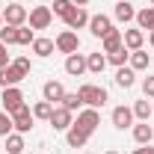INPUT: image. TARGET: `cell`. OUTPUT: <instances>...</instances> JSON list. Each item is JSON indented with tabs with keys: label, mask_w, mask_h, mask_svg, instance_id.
<instances>
[{
	"label": "cell",
	"mask_w": 154,
	"mask_h": 154,
	"mask_svg": "<svg viewBox=\"0 0 154 154\" xmlns=\"http://www.w3.org/2000/svg\"><path fill=\"white\" fill-rule=\"evenodd\" d=\"M77 98L86 104V107H92V110H98V107H104L107 101H110V95H107V89L104 86H92V83H83L80 89H77Z\"/></svg>",
	"instance_id": "1"
},
{
	"label": "cell",
	"mask_w": 154,
	"mask_h": 154,
	"mask_svg": "<svg viewBox=\"0 0 154 154\" xmlns=\"http://www.w3.org/2000/svg\"><path fill=\"white\" fill-rule=\"evenodd\" d=\"M0 101H3V110L12 116V113H18L21 107H24V92H21L18 86H6V89H3V98H0Z\"/></svg>",
	"instance_id": "2"
},
{
	"label": "cell",
	"mask_w": 154,
	"mask_h": 154,
	"mask_svg": "<svg viewBox=\"0 0 154 154\" xmlns=\"http://www.w3.org/2000/svg\"><path fill=\"white\" fill-rule=\"evenodd\" d=\"M98 125H101V116H98V110H92V107H89V110H83V113H77V122H74V128H80V131H83V134H95L98 131Z\"/></svg>",
	"instance_id": "3"
},
{
	"label": "cell",
	"mask_w": 154,
	"mask_h": 154,
	"mask_svg": "<svg viewBox=\"0 0 154 154\" xmlns=\"http://www.w3.org/2000/svg\"><path fill=\"white\" fill-rule=\"evenodd\" d=\"M30 18V12L21 6V3H9L6 9H3V24H12V27H24Z\"/></svg>",
	"instance_id": "4"
},
{
	"label": "cell",
	"mask_w": 154,
	"mask_h": 154,
	"mask_svg": "<svg viewBox=\"0 0 154 154\" xmlns=\"http://www.w3.org/2000/svg\"><path fill=\"white\" fill-rule=\"evenodd\" d=\"M54 42H57V51H59V54H68V57L77 54V48H80V38H77L74 30H62Z\"/></svg>",
	"instance_id": "5"
},
{
	"label": "cell",
	"mask_w": 154,
	"mask_h": 154,
	"mask_svg": "<svg viewBox=\"0 0 154 154\" xmlns=\"http://www.w3.org/2000/svg\"><path fill=\"white\" fill-rule=\"evenodd\" d=\"M33 122H36V116H33V110L24 104L18 113H12V125H15V131L18 134H30L33 131Z\"/></svg>",
	"instance_id": "6"
},
{
	"label": "cell",
	"mask_w": 154,
	"mask_h": 154,
	"mask_svg": "<svg viewBox=\"0 0 154 154\" xmlns=\"http://www.w3.org/2000/svg\"><path fill=\"white\" fill-rule=\"evenodd\" d=\"M51 128L54 131H68L71 125H74V113L71 110H65V107H54V113H51Z\"/></svg>",
	"instance_id": "7"
},
{
	"label": "cell",
	"mask_w": 154,
	"mask_h": 154,
	"mask_svg": "<svg viewBox=\"0 0 154 154\" xmlns=\"http://www.w3.org/2000/svg\"><path fill=\"white\" fill-rule=\"evenodd\" d=\"M30 27L33 30H48L51 27V21H54V12H51V6H36L33 12H30Z\"/></svg>",
	"instance_id": "8"
},
{
	"label": "cell",
	"mask_w": 154,
	"mask_h": 154,
	"mask_svg": "<svg viewBox=\"0 0 154 154\" xmlns=\"http://www.w3.org/2000/svg\"><path fill=\"white\" fill-rule=\"evenodd\" d=\"M62 21L68 30H83V27H89V12H86V6H74Z\"/></svg>",
	"instance_id": "9"
},
{
	"label": "cell",
	"mask_w": 154,
	"mask_h": 154,
	"mask_svg": "<svg viewBox=\"0 0 154 154\" xmlns=\"http://www.w3.org/2000/svg\"><path fill=\"white\" fill-rule=\"evenodd\" d=\"M42 98L51 101V104H62V98H65V86H62L59 80H48V83L42 86Z\"/></svg>",
	"instance_id": "10"
},
{
	"label": "cell",
	"mask_w": 154,
	"mask_h": 154,
	"mask_svg": "<svg viewBox=\"0 0 154 154\" xmlns=\"http://www.w3.org/2000/svg\"><path fill=\"white\" fill-rule=\"evenodd\" d=\"M110 30H113V21L107 18V15H92V18H89V33H92V36L104 38Z\"/></svg>",
	"instance_id": "11"
},
{
	"label": "cell",
	"mask_w": 154,
	"mask_h": 154,
	"mask_svg": "<svg viewBox=\"0 0 154 154\" xmlns=\"http://www.w3.org/2000/svg\"><path fill=\"white\" fill-rule=\"evenodd\" d=\"M101 42H104V54H116V51H119V48H125V33H122V30H110V33H107V36L101 38Z\"/></svg>",
	"instance_id": "12"
},
{
	"label": "cell",
	"mask_w": 154,
	"mask_h": 154,
	"mask_svg": "<svg viewBox=\"0 0 154 154\" xmlns=\"http://www.w3.org/2000/svg\"><path fill=\"white\" fill-rule=\"evenodd\" d=\"M113 15H116V21H119V24H128V21L136 18V9H134V3L119 0V3H116V9H113Z\"/></svg>",
	"instance_id": "13"
},
{
	"label": "cell",
	"mask_w": 154,
	"mask_h": 154,
	"mask_svg": "<svg viewBox=\"0 0 154 154\" xmlns=\"http://www.w3.org/2000/svg\"><path fill=\"white\" fill-rule=\"evenodd\" d=\"M113 125L119 131L131 128V125H134V110H131V107H116L113 110Z\"/></svg>",
	"instance_id": "14"
},
{
	"label": "cell",
	"mask_w": 154,
	"mask_h": 154,
	"mask_svg": "<svg viewBox=\"0 0 154 154\" xmlns=\"http://www.w3.org/2000/svg\"><path fill=\"white\" fill-rule=\"evenodd\" d=\"M21 80H24V74H21L12 62H9L6 68H0V86H3V89H6V86H18Z\"/></svg>",
	"instance_id": "15"
},
{
	"label": "cell",
	"mask_w": 154,
	"mask_h": 154,
	"mask_svg": "<svg viewBox=\"0 0 154 154\" xmlns=\"http://www.w3.org/2000/svg\"><path fill=\"white\" fill-rule=\"evenodd\" d=\"M136 83V71L131 65H122V68H116V86H122V89H131Z\"/></svg>",
	"instance_id": "16"
},
{
	"label": "cell",
	"mask_w": 154,
	"mask_h": 154,
	"mask_svg": "<svg viewBox=\"0 0 154 154\" xmlns=\"http://www.w3.org/2000/svg\"><path fill=\"white\" fill-rule=\"evenodd\" d=\"M142 45H145V33L136 27V30H125V48L128 51H142Z\"/></svg>",
	"instance_id": "17"
},
{
	"label": "cell",
	"mask_w": 154,
	"mask_h": 154,
	"mask_svg": "<svg viewBox=\"0 0 154 154\" xmlns=\"http://www.w3.org/2000/svg\"><path fill=\"white\" fill-rule=\"evenodd\" d=\"M65 71L71 77H80L86 71V57H83V54H71V57L65 59Z\"/></svg>",
	"instance_id": "18"
},
{
	"label": "cell",
	"mask_w": 154,
	"mask_h": 154,
	"mask_svg": "<svg viewBox=\"0 0 154 154\" xmlns=\"http://www.w3.org/2000/svg\"><path fill=\"white\" fill-rule=\"evenodd\" d=\"M154 139V128L148 122H142V125H134V142L136 145H148Z\"/></svg>",
	"instance_id": "19"
},
{
	"label": "cell",
	"mask_w": 154,
	"mask_h": 154,
	"mask_svg": "<svg viewBox=\"0 0 154 154\" xmlns=\"http://www.w3.org/2000/svg\"><path fill=\"white\" fill-rule=\"evenodd\" d=\"M65 142H68L71 148H83V145L89 142V134H83L80 128H74V125H71V128L65 131Z\"/></svg>",
	"instance_id": "20"
},
{
	"label": "cell",
	"mask_w": 154,
	"mask_h": 154,
	"mask_svg": "<svg viewBox=\"0 0 154 154\" xmlns=\"http://www.w3.org/2000/svg\"><path fill=\"white\" fill-rule=\"evenodd\" d=\"M134 21L139 24V30H142V33H145V30L151 33V30H154V6H145V9H139Z\"/></svg>",
	"instance_id": "21"
},
{
	"label": "cell",
	"mask_w": 154,
	"mask_h": 154,
	"mask_svg": "<svg viewBox=\"0 0 154 154\" xmlns=\"http://www.w3.org/2000/svg\"><path fill=\"white\" fill-rule=\"evenodd\" d=\"M104 68H107V57H104L101 51H98V54H89V57H86V71H92V74H101Z\"/></svg>",
	"instance_id": "22"
},
{
	"label": "cell",
	"mask_w": 154,
	"mask_h": 154,
	"mask_svg": "<svg viewBox=\"0 0 154 154\" xmlns=\"http://www.w3.org/2000/svg\"><path fill=\"white\" fill-rule=\"evenodd\" d=\"M148 62H151V57H148L145 51H131V59H128V65H131L134 71H145V68H148Z\"/></svg>",
	"instance_id": "23"
},
{
	"label": "cell",
	"mask_w": 154,
	"mask_h": 154,
	"mask_svg": "<svg viewBox=\"0 0 154 154\" xmlns=\"http://www.w3.org/2000/svg\"><path fill=\"white\" fill-rule=\"evenodd\" d=\"M54 48H57L54 38H36V42H33V54H36V57H51Z\"/></svg>",
	"instance_id": "24"
},
{
	"label": "cell",
	"mask_w": 154,
	"mask_h": 154,
	"mask_svg": "<svg viewBox=\"0 0 154 154\" xmlns=\"http://www.w3.org/2000/svg\"><path fill=\"white\" fill-rule=\"evenodd\" d=\"M154 113V107L148 104V98H142V101H136L134 104V119H139V122H148Z\"/></svg>",
	"instance_id": "25"
},
{
	"label": "cell",
	"mask_w": 154,
	"mask_h": 154,
	"mask_svg": "<svg viewBox=\"0 0 154 154\" xmlns=\"http://www.w3.org/2000/svg\"><path fill=\"white\" fill-rule=\"evenodd\" d=\"M24 148H27V145H24V134L15 131V134L6 136V151H9V154H21Z\"/></svg>",
	"instance_id": "26"
},
{
	"label": "cell",
	"mask_w": 154,
	"mask_h": 154,
	"mask_svg": "<svg viewBox=\"0 0 154 154\" xmlns=\"http://www.w3.org/2000/svg\"><path fill=\"white\" fill-rule=\"evenodd\" d=\"M0 42L9 48V45H18V27H12V24H3L0 27Z\"/></svg>",
	"instance_id": "27"
},
{
	"label": "cell",
	"mask_w": 154,
	"mask_h": 154,
	"mask_svg": "<svg viewBox=\"0 0 154 154\" xmlns=\"http://www.w3.org/2000/svg\"><path fill=\"white\" fill-rule=\"evenodd\" d=\"M51 113H54V104H51V101H45V98L33 107V116H36V119H42V122H48V119H51Z\"/></svg>",
	"instance_id": "28"
},
{
	"label": "cell",
	"mask_w": 154,
	"mask_h": 154,
	"mask_svg": "<svg viewBox=\"0 0 154 154\" xmlns=\"http://www.w3.org/2000/svg\"><path fill=\"white\" fill-rule=\"evenodd\" d=\"M128 59H131V51H128V48H119L116 54H107V62H113L116 68H122V65H128Z\"/></svg>",
	"instance_id": "29"
},
{
	"label": "cell",
	"mask_w": 154,
	"mask_h": 154,
	"mask_svg": "<svg viewBox=\"0 0 154 154\" xmlns=\"http://www.w3.org/2000/svg\"><path fill=\"white\" fill-rule=\"evenodd\" d=\"M71 9H74V3H71V0H54V6H51V12L59 15V18H65Z\"/></svg>",
	"instance_id": "30"
},
{
	"label": "cell",
	"mask_w": 154,
	"mask_h": 154,
	"mask_svg": "<svg viewBox=\"0 0 154 154\" xmlns=\"http://www.w3.org/2000/svg\"><path fill=\"white\" fill-rule=\"evenodd\" d=\"M15 131V125H12V116L6 113V110H0V136H9Z\"/></svg>",
	"instance_id": "31"
},
{
	"label": "cell",
	"mask_w": 154,
	"mask_h": 154,
	"mask_svg": "<svg viewBox=\"0 0 154 154\" xmlns=\"http://www.w3.org/2000/svg\"><path fill=\"white\" fill-rule=\"evenodd\" d=\"M62 107L74 113V110H80V107H83V101L77 98V92H65V98H62Z\"/></svg>",
	"instance_id": "32"
},
{
	"label": "cell",
	"mask_w": 154,
	"mask_h": 154,
	"mask_svg": "<svg viewBox=\"0 0 154 154\" xmlns=\"http://www.w3.org/2000/svg\"><path fill=\"white\" fill-rule=\"evenodd\" d=\"M12 65L18 68L24 77H30V71H33V62H30V57H18V59H12Z\"/></svg>",
	"instance_id": "33"
},
{
	"label": "cell",
	"mask_w": 154,
	"mask_h": 154,
	"mask_svg": "<svg viewBox=\"0 0 154 154\" xmlns=\"http://www.w3.org/2000/svg\"><path fill=\"white\" fill-rule=\"evenodd\" d=\"M36 42V36H33V27H18V45H33Z\"/></svg>",
	"instance_id": "34"
},
{
	"label": "cell",
	"mask_w": 154,
	"mask_h": 154,
	"mask_svg": "<svg viewBox=\"0 0 154 154\" xmlns=\"http://www.w3.org/2000/svg\"><path fill=\"white\" fill-rule=\"evenodd\" d=\"M142 92H145V98H154V77L142 80Z\"/></svg>",
	"instance_id": "35"
},
{
	"label": "cell",
	"mask_w": 154,
	"mask_h": 154,
	"mask_svg": "<svg viewBox=\"0 0 154 154\" xmlns=\"http://www.w3.org/2000/svg\"><path fill=\"white\" fill-rule=\"evenodd\" d=\"M9 62H12V57H9V51H6V45L0 42V68H6Z\"/></svg>",
	"instance_id": "36"
},
{
	"label": "cell",
	"mask_w": 154,
	"mask_h": 154,
	"mask_svg": "<svg viewBox=\"0 0 154 154\" xmlns=\"http://www.w3.org/2000/svg\"><path fill=\"white\" fill-rule=\"evenodd\" d=\"M134 154H154V148H151V142H148V145H139V148H136Z\"/></svg>",
	"instance_id": "37"
},
{
	"label": "cell",
	"mask_w": 154,
	"mask_h": 154,
	"mask_svg": "<svg viewBox=\"0 0 154 154\" xmlns=\"http://www.w3.org/2000/svg\"><path fill=\"white\" fill-rule=\"evenodd\" d=\"M71 3H74V6H86L89 0H71Z\"/></svg>",
	"instance_id": "38"
},
{
	"label": "cell",
	"mask_w": 154,
	"mask_h": 154,
	"mask_svg": "<svg viewBox=\"0 0 154 154\" xmlns=\"http://www.w3.org/2000/svg\"><path fill=\"white\" fill-rule=\"evenodd\" d=\"M148 45H151V48H154V30H151V36H148Z\"/></svg>",
	"instance_id": "39"
},
{
	"label": "cell",
	"mask_w": 154,
	"mask_h": 154,
	"mask_svg": "<svg viewBox=\"0 0 154 154\" xmlns=\"http://www.w3.org/2000/svg\"><path fill=\"white\" fill-rule=\"evenodd\" d=\"M0 27H3V12H0Z\"/></svg>",
	"instance_id": "40"
},
{
	"label": "cell",
	"mask_w": 154,
	"mask_h": 154,
	"mask_svg": "<svg viewBox=\"0 0 154 154\" xmlns=\"http://www.w3.org/2000/svg\"><path fill=\"white\" fill-rule=\"evenodd\" d=\"M104 154H119V151H104Z\"/></svg>",
	"instance_id": "41"
},
{
	"label": "cell",
	"mask_w": 154,
	"mask_h": 154,
	"mask_svg": "<svg viewBox=\"0 0 154 154\" xmlns=\"http://www.w3.org/2000/svg\"><path fill=\"white\" fill-rule=\"evenodd\" d=\"M148 3H151V6H154V0H148Z\"/></svg>",
	"instance_id": "42"
}]
</instances>
